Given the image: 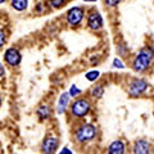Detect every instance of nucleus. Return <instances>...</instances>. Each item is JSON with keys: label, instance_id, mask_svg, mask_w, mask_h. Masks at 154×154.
<instances>
[{"label": "nucleus", "instance_id": "1", "mask_svg": "<svg viewBox=\"0 0 154 154\" xmlns=\"http://www.w3.org/2000/svg\"><path fill=\"white\" fill-rule=\"evenodd\" d=\"M154 62V49L152 46H144L132 60V69L136 72H145Z\"/></svg>", "mask_w": 154, "mask_h": 154}, {"label": "nucleus", "instance_id": "2", "mask_svg": "<svg viewBox=\"0 0 154 154\" xmlns=\"http://www.w3.org/2000/svg\"><path fill=\"white\" fill-rule=\"evenodd\" d=\"M96 136V127L91 123H85L82 126H80L75 132V139L76 141L80 144H86L94 140Z\"/></svg>", "mask_w": 154, "mask_h": 154}, {"label": "nucleus", "instance_id": "3", "mask_svg": "<svg viewBox=\"0 0 154 154\" xmlns=\"http://www.w3.org/2000/svg\"><path fill=\"white\" fill-rule=\"evenodd\" d=\"M91 103L88 99H76L71 104V114L75 118H82L90 112Z\"/></svg>", "mask_w": 154, "mask_h": 154}, {"label": "nucleus", "instance_id": "4", "mask_svg": "<svg viewBox=\"0 0 154 154\" xmlns=\"http://www.w3.org/2000/svg\"><path fill=\"white\" fill-rule=\"evenodd\" d=\"M149 89V84L143 79H134L131 82L128 84V95L132 98H139L143 94L146 93Z\"/></svg>", "mask_w": 154, "mask_h": 154}, {"label": "nucleus", "instance_id": "5", "mask_svg": "<svg viewBox=\"0 0 154 154\" xmlns=\"http://www.w3.org/2000/svg\"><path fill=\"white\" fill-rule=\"evenodd\" d=\"M85 17V11L81 7H73L71 8L67 13V22L71 26H79Z\"/></svg>", "mask_w": 154, "mask_h": 154}, {"label": "nucleus", "instance_id": "6", "mask_svg": "<svg viewBox=\"0 0 154 154\" xmlns=\"http://www.w3.org/2000/svg\"><path fill=\"white\" fill-rule=\"evenodd\" d=\"M104 25V21H103V17L99 12H91L88 17V26L90 30L93 31H99L103 28Z\"/></svg>", "mask_w": 154, "mask_h": 154}, {"label": "nucleus", "instance_id": "7", "mask_svg": "<svg viewBox=\"0 0 154 154\" xmlns=\"http://www.w3.org/2000/svg\"><path fill=\"white\" fill-rule=\"evenodd\" d=\"M4 59H5V62L9 66L16 67L21 63L22 55H21V53H19V50L16 49V48H9L5 51V54H4Z\"/></svg>", "mask_w": 154, "mask_h": 154}, {"label": "nucleus", "instance_id": "8", "mask_svg": "<svg viewBox=\"0 0 154 154\" xmlns=\"http://www.w3.org/2000/svg\"><path fill=\"white\" fill-rule=\"evenodd\" d=\"M58 146H59V140H58V137H55V136H48L45 140L42 141L41 150H42V153L51 154V153L57 152Z\"/></svg>", "mask_w": 154, "mask_h": 154}, {"label": "nucleus", "instance_id": "9", "mask_svg": "<svg viewBox=\"0 0 154 154\" xmlns=\"http://www.w3.org/2000/svg\"><path fill=\"white\" fill-rule=\"evenodd\" d=\"M69 100H71L69 93H63L62 94L59 100H58V104H57V112L59 114H63L67 110V107H68V104H69Z\"/></svg>", "mask_w": 154, "mask_h": 154}, {"label": "nucleus", "instance_id": "10", "mask_svg": "<svg viewBox=\"0 0 154 154\" xmlns=\"http://www.w3.org/2000/svg\"><path fill=\"white\" fill-rule=\"evenodd\" d=\"M132 152L135 154H148L150 152V144H149L146 140H137L134 144V149Z\"/></svg>", "mask_w": 154, "mask_h": 154}, {"label": "nucleus", "instance_id": "11", "mask_svg": "<svg viewBox=\"0 0 154 154\" xmlns=\"http://www.w3.org/2000/svg\"><path fill=\"white\" fill-rule=\"evenodd\" d=\"M126 152V145L122 140H116L108 146V153L110 154H123Z\"/></svg>", "mask_w": 154, "mask_h": 154}, {"label": "nucleus", "instance_id": "12", "mask_svg": "<svg viewBox=\"0 0 154 154\" xmlns=\"http://www.w3.org/2000/svg\"><path fill=\"white\" fill-rule=\"evenodd\" d=\"M36 114L38 116V118L40 119H48V118H50V116H51V109H50L49 105L42 104V105H40V107L37 108Z\"/></svg>", "mask_w": 154, "mask_h": 154}, {"label": "nucleus", "instance_id": "13", "mask_svg": "<svg viewBox=\"0 0 154 154\" xmlns=\"http://www.w3.org/2000/svg\"><path fill=\"white\" fill-rule=\"evenodd\" d=\"M11 5L13 9H16L18 12H22L25 11L28 5V0H12L11 2Z\"/></svg>", "mask_w": 154, "mask_h": 154}, {"label": "nucleus", "instance_id": "14", "mask_svg": "<svg viewBox=\"0 0 154 154\" xmlns=\"http://www.w3.org/2000/svg\"><path fill=\"white\" fill-rule=\"evenodd\" d=\"M104 95V86L103 85H95L91 90V96L94 99H100Z\"/></svg>", "mask_w": 154, "mask_h": 154}, {"label": "nucleus", "instance_id": "15", "mask_svg": "<svg viewBox=\"0 0 154 154\" xmlns=\"http://www.w3.org/2000/svg\"><path fill=\"white\" fill-rule=\"evenodd\" d=\"M85 77H86V80H88V81H90V82H94V81H96L100 77V72L96 71V69L89 71L88 73L85 75Z\"/></svg>", "mask_w": 154, "mask_h": 154}, {"label": "nucleus", "instance_id": "16", "mask_svg": "<svg viewBox=\"0 0 154 154\" xmlns=\"http://www.w3.org/2000/svg\"><path fill=\"white\" fill-rule=\"evenodd\" d=\"M66 4V0H49V5L54 9L62 8Z\"/></svg>", "mask_w": 154, "mask_h": 154}, {"label": "nucleus", "instance_id": "17", "mask_svg": "<svg viewBox=\"0 0 154 154\" xmlns=\"http://www.w3.org/2000/svg\"><path fill=\"white\" fill-rule=\"evenodd\" d=\"M117 53L121 57H126L128 53H130V50H128V46H126L125 44H121V45H118L117 46Z\"/></svg>", "mask_w": 154, "mask_h": 154}, {"label": "nucleus", "instance_id": "18", "mask_svg": "<svg viewBox=\"0 0 154 154\" xmlns=\"http://www.w3.org/2000/svg\"><path fill=\"white\" fill-rule=\"evenodd\" d=\"M113 67L114 68H118V69H123L125 68V64H123V62L119 59V58H114L113 59Z\"/></svg>", "mask_w": 154, "mask_h": 154}, {"label": "nucleus", "instance_id": "19", "mask_svg": "<svg viewBox=\"0 0 154 154\" xmlns=\"http://www.w3.org/2000/svg\"><path fill=\"white\" fill-rule=\"evenodd\" d=\"M68 93H69V95H71V96H73V98H76L77 95H80V94H81V90H80L79 88H77L76 85H72Z\"/></svg>", "mask_w": 154, "mask_h": 154}, {"label": "nucleus", "instance_id": "20", "mask_svg": "<svg viewBox=\"0 0 154 154\" xmlns=\"http://www.w3.org/2000/svg\"><path fill=\"white\" fill-rule=\"evenodd\" d=\"M119 3H121V0H104V4L109 8H116Z\"/></svg>", "mask_w": 154, "mask_h": 154}, {"label": "nucleus", "instance_id": "21", "mask_svg": "<svg viewBox=\"0 0 154 154\" xmlns=\"http://www.w3.org/2000/svg\"><path fill=\"white\" fill-rule=\"evenodd\" d=\"M4 44H5V33H4V31L0 28V48H2Z\"/></svg>", "mask_w": 154, "mask_h": 154}, {"label": "nucleus", "instance_id": "22", "mask_svg": "<svg viewBox=\"0 0 154 154\" xmlns=\"http://www.w3.org/2000/svg\"><path fill=\"white\" fill-rule=\"evenodd\" d=\"M3 76H4V67L0 63V77H3Z\"/></svg>", "mask_w": 154, "mask_h": 154}, {"label": "nucleus", "instance_id": "23", "mask_svg": "<svg viewBox=\"0 0 154 154\" xmlns=\"http://www.w3.org/2000/svg\"><path fill=\"white\" fill-rule=\"evenodd\" d=\"M84 2H86V3H95L96 0H84Z\"/></svg>", "mask_w": 154, "mask_h": 154}, {"label": "nucleus", "instance_id": "24", "mask_svg": "<svg viewBox=\"0 0 154 154\" xmlns=\"http://www.w3.org/2000/svg\"><path fill=\"white\" fill-rule=\"evenodd\" d=\"M60 153H62V154H64V153H69V154H71L72 152H71V150H62Z\"/></svg>", "mask_w": 154, "mask_h": 154}, {"label": "nucleus", "instance_id": "25", "mask_svg": "<svg viewBox=\"0 0 154 154\" xmlns=\"http://www.w3.org/2000/svg\"><path fill=\"white\" fill-rule=\"evenodd\" d=\"M4 2H5V0H0V4H3Z\"/></svg>", "mask_w": 154, "mask_h": 154}, {"label": "nucleus", "instance_id": "26", "mask_svg": "<svg viewBox=\"0 0 154 154\" xmlns=\"http://www.w3.org/2000/svg\"><path fill=\"white\" fill-rule=\"evenodd\" d=\"M0 104H2V99H0Z\"/></svg>", "mask_w": 154, "mask_h": 154}, {"label": "nucleus", "instance_id": "27", "mask_svg": "<svg viewBox=\"0 0 154 154\" xmlns=\"http://www.w3.org/2000/svg\"><path fill=\"white\" fill-rule=\"evenodd\" d=\"M153 116H154V112H153Z\"/></svg>", "mask_w": 154, "mask_h": 154}]
</instances>
